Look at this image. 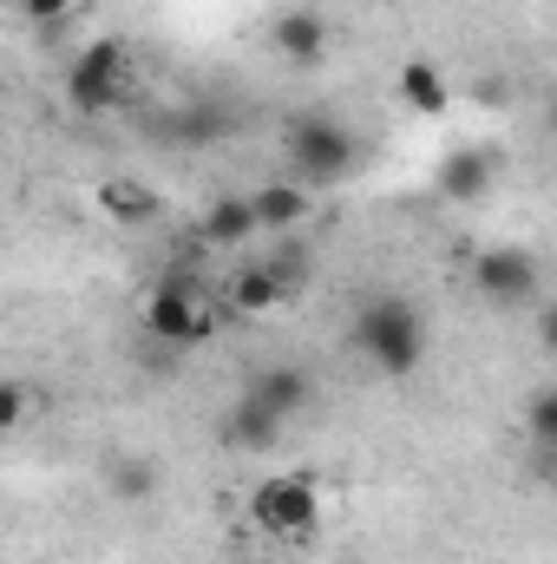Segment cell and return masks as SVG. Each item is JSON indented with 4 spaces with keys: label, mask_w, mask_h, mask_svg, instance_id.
I'll use <instances>...</instances> for the list:
<instances>
[{
    "label": "cell",
    "mask_w": 557,
    "mask_h": 564,
    "mask_svg": "<svg viewBox=\"0 0 557 564\" xmlns=\"http://www.w3.org/2000/svg\"><path fill=\"white\" fill-rule=\"evenodd\" d=\"M348 348L381 375V381H407L426 361V315L407 295H368L348 322Z\"/></svg>",
    "instance_id": "1"
},
{
    "label": "cell",
    "mask_w": 557,
    "mask_h": 564,
    "mask_svg": "<svg viewBox=\"0 0 557 564\" xmlns=\"http://www.w3.org/2000/svg\"><path fill=\"white\" fill-rule=\"evenodd\" d=\"M282 158H288V184H302V191H335V184L354 177L361 144H354V132H348L335 112H295V119L282 126Z\"/></svg>",
    "instance_id": "2"
},
{
    "label": "cell",
    "mask_w": 557,
    "mask_h": 564,
    "mask_svg": "<svg viewBox=\"0 0 557 564\" xmlns=\"http://www.w3.org/2000/svg\"><path fill=\"white\" fill-rule=\"evenodd\" d=\"M139 328L151 341H164V348H204V341H217V308H210L197 270H164V276L151 282V295H144V308H139Z\"/></svg>",
    "instance_id": "3"
},
{
    "label": "cell",
    "mask_w": 557,
    "mask_h": 564,
    "mask_svg": "<svg viewBox=\"0 0 557 564\" xmlns=\"http://www.w3.org/2000/svg\"><path fill=\"white\" fill-rule=\"evenodd\" d=\"M66 99H73V112H86V119L125 112V106L139 99V59H132V46H125L119 33L92 40V46L73 59V73H66Z\"/></svg>",
    "instance_id": "4"
},
{
    "label": "cell",
    "mask_w": 557,
    "mask_h": 564,
    "mask_svg": "<svg viewBox=\"0 0 557 564\" xmlns=\"http://www.w3.org/2000/svg\"><path fill=\"white\" fill-rule=\"evenodd\" d=\"M250 525L282 545H308L321 525V486L308 473H276V479L250 486Z\"/></svg>",
    "instance_id": "5"
},
{
    "label": "cell",
    "mask_w": 557,
    "mask_h": 564,
    "mask_svg": "<svg viewBox=\"0 0 557 564\" xmlns=\"http://www.w3.org/2000/svg\"><path fill=\"white\" fill-rule=\"evenodd\" d=\"M466 282H472V295L492 302V308H525V302H538L545 270H538V257H532L525 243H499V250H479V257H472Z\"/></svg>",
    "instance_id": "6"
},
{
    "label": "cell",
    "mask_w": 557,
    "mask_h": 564,
    "mask_svg": "<svg viewBox=\"0 0 557 564\" xmlns=\"http://www.w3.org/2000/svg\"><path fill=\"white\" fill-rule=\"evenodd\" d=\"M243 401H256V408H270L282 421H295V414L315 401V381H308V368H295V361H263V368L243 375Z\"/></svg>",
    "instance_id": "7"
},
{
    "label": "cell",
    "mask_w": 557,
    "mask_h": 564,
    "mask_svg": "<svg viewBox=\"0 0 557 564\" xmlns=\"http://www.w3.org/2000/svg\"><path fill=\"white\" fill-rule=\"evenodd\" d=\"M492 184H499V151H485V144H459V151L439 158V197H452V204H479Z\"/></svg>",
    "instance_id": "8"
},
{
    "label": "cell",
    "mask_w": 557,
    "mask_h": 564,
    "mask_svg": "<svg viewBox=\"0 0 557 564\" xmlns=\"http://www.w3.org/2000/svg\"><path fill=\"white\" fill-rule=\"evenodd\" d=\"M250 210H256V230H276V237H295L308 217H315V191L288 184V177H263L250 191Z\"/></svg>",
    "instance_id": "9"
},
{
    "label": "cell",
    "mask_w": 557,
    "mask_h": 564,
    "mask_svg": "<svg viewBox=\"0 0 557 564\" xmlns=\"http://www.w3.org/2000/svg\"><path fill=\"white\" fill-rule=\"evenodd\" d=\"M99 210H106L112 224H125V230H144V224H157V217H164V197H157L144 177L112 171V177H99Z\"/></svg>",
    "instance_id": "10"
},
{
    "label": "cell",
    "mask_w": 557,
    "mask_h": 564,
    "mask_svg": "<svg viewBox=\"0 0 557 564\" xmlns=\"http://www.w3.org/2000/svg\"><path fill=\"white\" fill-rule=\"evenodd\" d=\"M250 237H256L250 191H230V197H217V204L197 217V243H204V250H243Z\"/></svg>",
    "instance_id": "11"
},
{
    "label": "cell",
    "mask_w": 557,
    "mask_h": 564,
    "mask_svg": "<svg viewBox=\"0 0 557 564\" xmlns=\"http://www.w3.org/2000/svg\"><path fill=\"white\" fill-rule=\"evenodd\" d=\"M270 40H276L282 59H295V66H315V59L328 53V20H321L315 7H288V13H276Z\"/></svg>",
    "instance_id": "12"
},
{
    "label": "cell",
    "mask_w": 557,
    "mask_h": 564,
    "mask_svg": "<svg viewBox=\"0 0 557 564\" xmlns=\"http://www.w3.org/2000/svg\"><path fill=\"white\" fill-rule=\"evenodd\" d=\"M282 414H270V408H256V401H230V414H223V440L237 446V453H270V446H282Z\"/></svg>",
    "instance_id": "13"
},
{
    "label": "cell",
    "mask_w": 557,
    "mask_h": 564,
    "mask_svg": "<svg viewBox=\"0 0 557 564\" xmlns=\"http://www.w3.org/2000/svg\"><path fill=\"white\" fill-rule=\"evenodd\" d=\"M401 106H414L419 119H439L452 106V86H446V73L433 59H407L401 66Z\"/></svg>",
    "instance_id": "14"
},
{
    "label": "cell",
    "mask_w": 557,
    "mask_h": 564,
    "mask_svg": "<svg viewBox=\"0 0 557 564\" xmlns=\"http://www.w3.org/2000/svg\"><path fill=\"white\" fill-rule=\"evenodd\" d=\"M223 308H230V315H270V308H282L276 282H270V270H263V257L223 276Z\"/></svg>",
    "instance_id": "15"
},
{
    "label": "cell",
    "mask_w": 557,
    "mask_h": 564,
    "mask_svg": "<svg viewBox=\"0 0 557 564\" xmlns=\"http://www.w3.org/2000/svg\"><path fill=\"white\" fill-rule=\"evenodd\" d=\"M525 440H532L538 473H545V466H551V453H557V388H551V381H538V388H532V408H525Z\"/></svg>",
    "instance_id": "16"
},
{
    "label": "cell",
    "mask_w": 557,
    "mask_h": 564,
    "mask_svg": "<svg viewBox=\"0 0 557 564\" xmlns=\"http://www.w3.org/2000/svg\"><path fill=\"white\" fill-rule=\"evenodd\" d=\"M263 270H270V282H276V302H295V295L308 289V276H315V263H308V250H302L295 237H282V250L263 257Z\"/></svg>",
    "instance_id": "17"
},
{
    "label": "cell",
    "mask_w": 557,
    "mask_h": 564,
    "mask_svg": "<svg viewBox=\"0 0 557 564\" xmlns=\"http://www.w3.org/2000/svg\"><path fill=\"white\" fill-rule=\"evenodd\" d=\"M33 414H40V394H33V381H13V375H0V440H7V433H20Z\"/></svg>",
    "instance_id": "18"
},
{
    "label": "cell",
    "mask_w": 557,
    "mask_h": 564,
    "mask_svg": "<svg viewBox=\"0 0 557 564\" xmlns=\"http://www.w3.org/2000/svg\"><path fill=\"white\" fill-rule=\"evenodd\" d=\"M151 492H157V466L151 459H119L112 466V499L132 506V499H151Z\"/></svg>",
    "instance_id": "19"
},
{
    "label": "cell",
    "mask_w": 557,
    "mask_h": 564,
    "mask_svg": "<svg viewBox=\"0 0 557 564\" xmlns=\"http://www.w3.org/2000/svg\"><path fill=\"white\" fill-rule=\"evenodd\" d=\"M223 132H230V112H217V106H197V112H184V119H177V139H190V144L223 139Z\"/></svg>",
    "instance_id": "20"
},
{
    "label": "cell",
    "mask_w": 557,
    "mask_h": 564,
    "mask_svg": "<svg viewBox=\"0 0 557 564\" xmlns=\"http://www.w3.org/2000/svg\"><path fill=\"white\" fill-rule=\"evenodd\" d=\"M79 7H86V0H20V13H26L33 26H66Z\"/></svg>",
    "instance_id": "21"
}]
</instances>
